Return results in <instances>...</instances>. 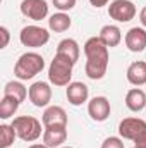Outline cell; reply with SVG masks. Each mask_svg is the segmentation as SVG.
Masks as SVG:
<instances>
[{
  "label": "cell",
  "mask_w": 146,
  "mask_h": 148,
  "mask_svg": "<svg viewBox=\"0 0 146 148\" xmlns=\"http://www.w3.org/2000/svg\"><path fill=\"white\" fill-rule=\"evenodd\" d=\"M86 55V76L93 81L102 79L108 69V47L100 40V36L88 38L84 43Z\"/></svg>",
  "instance_id": "6da1fadb"
},
{
  "label": "cell",
  "mask_w": 146,
  "mask_h": 148,
  "mask_svg": "<svg viewBox=\"0 0 146 148\" xmlns=\"http://www.w3.org/2000/svg\"><path fill=\"white\" fill-rule=\"evenodd\" d=\"M43 69H45V59L36 52H26L17 59L14 66V76L21 81H28L33 79Z\"/></svg>",
  "instance_id": "7a4b0ae2"
},
{
  "label": "cell",
  "mask_w": 146,
  "mask_h": 148,
  "mask_svg": "<svg viewBox=\"0 0 146 148\" xmlns=\"http://www.w3.org/2000/svg\"><path fill=\"white\" fill-rule=\"evenodd\" d=\"M119 134L124 140L134 141V147L146 148V121L138 117H127L119 124Z\"/></svg>",
  "instance_id": "3957f363"
},
{
  "label": "cell",
  "mask_w": 146,
  "mask_h": 148,
  "mask_svg": "<svg viewBox=\"0 0 146 148\" xmlns=\"http://www.w3.org/2000/svg\"><path fill=\"white\" fill-rule=\"evenodd\" d=\"M72 67L74 64L64 55L55 53L50 67H48V79L55 86H69L71 77H72Z\"/></svg>",
  "instance_id": "277c9868"
},
{
  "label": "cell",
  "mask_w": 146,
  "mask_h": 148,
  "mask_svg": "<svg viewBox=\"0 0 146 148\" xmlns=\"http://www.w3.org/2000/svg\"><path fill=\"white\" fill-rule=\"evenodd\" d=\"M12 127L23 141H36L41 136V122L33 115H21L12 121Z\"/></svg>",
  "instance_id": "5b68a950"
},
{
  "label": "cell",
  "mask_w": 146,
  "mask_h": 148,
  "mask_svg": "<svg viewBox=\"0 0 146 148\" xmlns=\"http://www.w3.org/2000/svg\"><path fill=\"white\" fill-rule=\"evenodd\" d=\"M19 40L24 47H29V48H40L43 45L48 43L50 40V33L45 29V28H40V26H26L21 29L19 33Z\"/></svg>",
  "instance_id": "8992f818"
},
{
  "label": "cell",
  "mask_w": 146,
  "mask_h": 148,
  "mask_svg": "<svg viewBox=\"0 0 146 148\" xmlns=\"http://www.w3.org/2000/svg\"><path fill=\"white\" fill-rule=\"evenodd\" d=\"M108 16L117 23H129L136 16V5L131 0H113L108 5Z\"/></svg>",
  "instance_id": "52a82bcc"
},
{
  "label": "cell",
  "mask_w": 146,
  "mask_h": 148,
  "mask_svg": "<svg viewBox=\"0 0 146 148\" xmlns=\"http://www.w3.org/2000/svg\"><path fill=\"white\" fill-rule=\"evenodd\" d=\"M29 100L35 107H46L52 100V88L45 81H36L29 86Z\"/></svg>",
  "instance_id": "ba28073f"
},
{
  "label": "cell",
  "mask_w": 146,
  "mask_h": 148,
  "mask_svg": "<svg viewBox=\"0 0 146 148\" xmlns=\"http://www.w3.org/2000/svg\"><path fill=\"white\" fill-rule=\"evenodd\" d=\"M21 12L28 19L41 21L48 16V3H46V0H23Z\"/></svg>",
  "instance_id": "9c48e42d"
},
{
  "label": "cell",
  "mask_w": 146,
  "mask_h": 148,
  "mask_svg": "<svg viewBox=\"0 0 146 148\" xmlns=\"http://www.w3.org/2000/svg\"><path fill=\"white\" fill-rule=\"evenodd\" d=\"M88 114L93 121L103 122L110 115V102L107 97H95L88 103Z\"/></svg>",
  "instance_id": "30bf717a"
},
{
  "label": "cell",
  "mask_w": 146,
  "mask_h": 148,
  "mask_svg": "<svg viewBox=\"0 0 146 148\" xmlns=\"http://www.w3.org/2000/svg\"><path fill=\"white\" fill-rule=\"evenodd\" d=\"M67 140V126H53L45 127L43 133V143L48 148H59Z\"/></svg>",
  "instance_id": "8fae6325"
},
{
  "label": "cell",
  "mask_w": 146,
  "mask_h": 148,
  "mask_svg": "<svg viewBox=\"0 0 146 148\" xmlns=\"http://www.w3.org/2000/svg\"><path fill=\"white\" fill-rule=\"evenodd\" d=\"M43 126L45 127H53V126H67V114L62 107L59 105H52L46 107L43 112Z\"/></svg>",
  "instance_id": "7c38bea8"
},
{
  "label": "cell",
  "mask_w": 146,
  "mask_h": 148,
  "mask_svg": "<svg viewBox=\"0 0 146 148\" xmlns=\"http://www.w3.org/2000/svg\"><path fill=\"white\" fill-rule=\"evenodd\" d=\"M126 47L131 52H143L146 48V29L145 28H131L126 33Z\"/></svg>",
  "instance_id": "4fadbf2b"
},
{
  "label": "cell",
  "mask_w": 146,
  "mask_h": 148,
  "mask_svg": "<svg viewBox=\"0 0 146 148\" xmlns=\"http://www.w3.org/2000/svg\"><path fill=\"white\" fill-rule=\"evenodd\" d=\"M88 97H89V88L84 83L74 81V83H71L67 86V100H69V103L74 105V107L83 105L88 100Z\"/></svg>",
  "instance_id": "5bb4252c"
},
{
  "label": "cell",
  "mask_w": 146,
  "mask_h": 148,
  "mask_svg": "<svg viewBox=\"0 0 146 148\" xmlns=\"http://www.w3.org/2000/svg\"><path fill=\"white\" fill-rule=\"evenodd\" d=\"M127 81L134 86L146 84V62H143V60L132 62L127 67Z\"/></svg>",
  "instance_id": "9a60e30c"
},
{
  "label": "cell",
  "mask_w": 146,
  "mask_h": 148,
  "mask_svg": "<svg viewBox=\"0 0 146 148\" xmlns=\"http://www.w3.org/2000/svg\"><path fill=\"white\" fill-rule=\"evenodd\" d=\"M126 105L132 112H141L146 107V93L139 88H132L126 95Z\"/></svg>",
  "instance_id": "2e32d148"
},
{
  "label": "cell",
  "mask_w": 146,
  "mask_h": 148,
  "mask_svg": "<svg viewBox=\"0 0 146 148\" xmlns=\"http://www.w3.org/2000/svg\"><path fill=\"white\" fill-rule=\"evenodd\" d=\"M57 53L67 57L72 64H76V62L79 60V53H81V50H79V45H77L76 40H72V38H65V40H62V41L59 43V47H57Z\"/></svg>",
  "instance_id": "e0dca14e"
},
{
  "label": "cell",
  "mask_w": 146,
  "mask_h": 148,
  "mask_svg": "<svg viewBox=\"0 0 146 148\" xmlns=\"http://www.w3.org/2000/svg\"><path fill=\"white\" fill-rule=\"evenodd\" d=\"M100 40L108 47H117L119 43H120V40H122V33H120V29L117 28V26H113V24H107V26H103L102 29H100Z\"/></svg>",
  "instance_id": "ac0fdd59"
},
{
  "label": "cell",
  "mask_w": 146,
  "mask_h": 148,
  "mask_svg": "<svg viewBox=\"0 0 146 148\" xmlns=\"http://www.w3.org/2000/svg\"><path fill=\"white\" fill-rule=\"evenodd\" d=\"M71 24H72V21H71V17L65 12H57V14L50 16V19H48V28L52 31H55V33L67 31L71 28Z\"/></svg>",
  "instance_id": "d6986e66"
},
{
  "label": "cell",
  "mask_w": 146,
  "mask_h": 148,
  "mask_svg": "<svg viewBox=\"0 0 146 148\" xmlns=\"http://www.w3.org/2000/svg\"><path fill=\"white\" fill-rule=\"evenodd\" d=\"M28 93H29V90H26V86L23 83H19V81H9L5 84V88H3V95L5 97H14L19 102H24Z\"/></svg>",
  "instance_id": "ffe728a7"
},
{
  "label": "cell",
  "mask_w": 146,
  "mask_h": 148,
  "mask_svg": "<svg viewBox=\"0 0 146 148\" xmlns=\"http://www.w3.org/2000/svg\"><path fill=\"white\" fill-rule=\"evenodd\" d=\"M19 105H21V102H19L17 98H14V97H5V95H3V98H2V102H0V119H9V117H12V115L17 112Z\"/></svg>",
  "instance_id": "44dd1931"
},
{
  "label": "cell",
  "mask_w": 146,
  "mask_h": 148,
  "mask_svg": "<svg viewBox=\"0 0 146 148\" xmlns=\"http://www.w3.org/2000/svg\"><path fill=\"white\" fill-rule=\"evenodd\" d=\"M16 136H17V133L12 127V124L10 126L9 124H2L0 126V148H9L14 143Z\"/></svg>",
  "instance_id": "7402d4cb"
},
{
  "label": "cell",
  "mask_w": 146,
  "mask_h": 148,
  "mask_svg": "<svg viewBox=\"0 0 146 148\" xmlns=\"http://www.w3.org/2000/svg\"><path fill=\"white\" fill-rule=\"evenodd\" d=\"M53 5H55V9H59L60 12H65V10L74 9L76 0H53Z\"/></svg>",
  "instance_id": "603a6c76"
},
{
  "label": "cell",
  "mask_w": 146,
  "mask_h": 148,
  "mask_svg": "<svg viewBox=\"0 0 146 148\" xmlns=\"http://www.w3.org/2000/svg\"><path fill=\"white\" fill-rule=\"evenodd\" d=\"M102 148H124V143H122L120 138L110 136V138H107V140L102 143Z\"/></svg>",
  "instance_id": "cb8c5ba5"
},
{
  "label": "cell",
  "mask_w": 146,
  "mask_h": 148,
  "mask_svg": "<svg viewBox=\"0 0 146 148\" xmlns=\"http://www.w3.org/2000/svg\"><path fill=\"white\" fill-rule=\"evenodd\" d=\"M0 35H2V45H0V48H5V47L9 45V38H10L9 29H7L5 26H2V28H0Z\"/></svg>",
  "instance_id": "d4e9b609"
},
{
  "label": "cell",
  "mask_w": 146,
  "mask_h": 148,
  "mask_svg": "<svg viewBox=\"0 0 146 148\" xmlns=\"http://www.w3.org/2000/svg\"><path fill=\"white\" fill-rule=\"evenodd\" d=\"M110 0H89V3L93 5V7H96V9H100V7H103V5H107Z\"/></svg>",
  "instance_id": "484cf974"
},
{
  "label": "cell",
  "mask_w": 146,
  "mask_h": 148,
  "mask_svg": "<svg viewBox=\"0 0 146 148\" xmlns=\"http://www.w3.org/2000/svg\"><path fill=\"white\" fill-rule=\"evenodd\" d=\"M139 21H141V24H143V28H146V7L139 12Z\"/></svg>",
  "instance_id": "4316f807"
},
{
  "label": "cell",
  "mask_w": 146,
  "mask_h": 148,
  "mask_svg": "<svg viewBox=\"0 0 146 148\" xmlns=\"http://www.w3.org/2000/svg\"><path fill=\"white\" fill-rule=\"evenodd\" d=\"M29 148H48V147H46L45 143H43V145H41V143H35V145H31Z\"/></svg>",
  "instance_id": "83f0119b"
},
{
  "label": "cell",
  "mask_w": 146,
  "mask_h": 148,
  "mask_svg": "<svg viewBox=\"0 0 146 148\" xmlns=\"http://www.w3.org/2000/svg\"><path fill=\"white\" fill-rule=\"evenodd\" d=\"M60 148H72V147H60Z\"/></svg>",
  "instance_id": "f1b7e54d"
},
{
  "label": "cell",
  "mask_w": 146,
  "mask_h": 148,
  "mask_svg": "<svg viewBox=\"0 0 146 148\" xmlns=\"http://www.w3.org/2000/svg\"><path fill=\"white\" fill-rule=\"evenodd\" d=\"M132 148H138V147H132Z\"/></svg>",
  "instance_id": "f546056e"
}]
</instances>
